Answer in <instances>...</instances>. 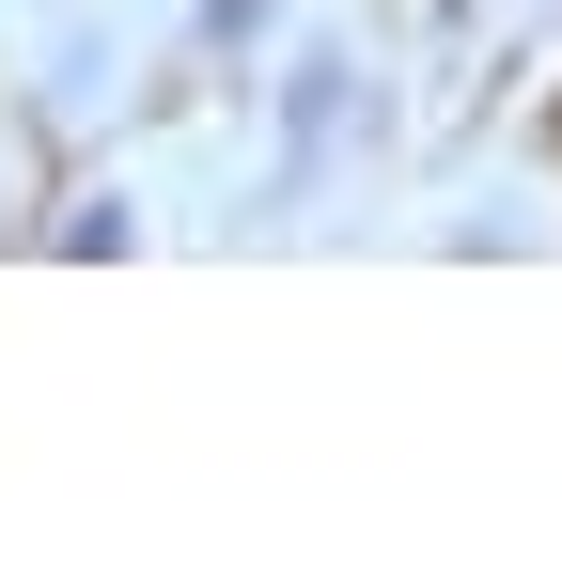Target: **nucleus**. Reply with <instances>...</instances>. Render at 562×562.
<instances>
[]
</instances>
